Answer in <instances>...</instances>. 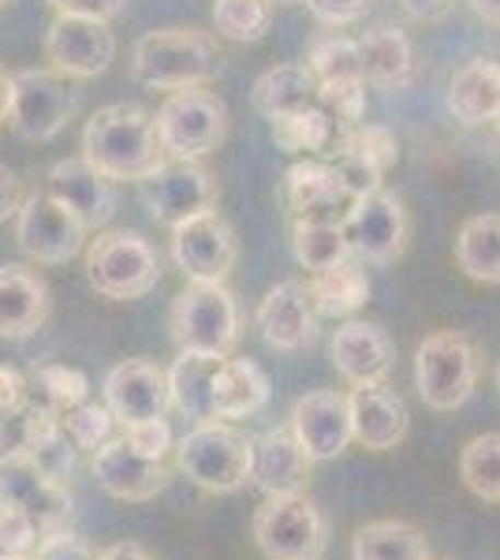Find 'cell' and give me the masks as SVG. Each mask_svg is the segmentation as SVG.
Listing matches in <instances>:
<instances>
[{
	"instance_id": "obj_1",
	"label": "cell",
	"mask_w": 500,
	"mask_h": 560,
	"mask_svg": "<svg viewBox=\"0 0 500 560\" xmlns=\"http://www.w3.org/2000/svg\"><path fill=\"white\" fill-rule=\"evenodd\" d=\"M83 158L113 184L116 179H135V184L147 179L165 161L153 113L135 102L97 108L83 128Z\"/></svg>"
},
{
	"instance_id": "obj_2",
	"label": "cell",
	"mask_w": 500,
	"mask_h": 560,
	"mask_svg": "<svg viewBox=\"0 0 500 560\" xmlns=\"http://www.w3.org/2000/svg\"><path fill=\"white\" fill-rule=\"evenodd\" d=\"M221 49L217 38L198 26H161L135 42L131 75L147 90H195L217 79Z\"/></svg>"
},
{
	"instance_id": "obj_3",
	"label": "cell",
	"mask_w": 500,
	"mask_h": 560,
	"mask_svg": "<svg viewBox=\"0 0 500 560\" xmlns=\"http://www.w3.org/2000/svg\"><path fill=\"white\" fill-rule=\"evenodd\" d=\"M481 374L475 340L460 329H438L415 351V388L430 411H456L470 400Z\"/></svg>"
},
{
	"instance_id": "obj_4",
	"label": "cell",
	"mask_w": 500,
	"mask_h": 560,
	"mask_svg": "<svg viewBox=\"0 0 500 560\" xmlns=\"http://www.w3.org/2000/svg\"><path fill=\"white\" fill-rule=\"evenodd\" d=\"M86 280L105 300L131 303L158 288L161 258L142 232H131V229L102 232V236L90 240V247H86Z\"/></svg>"
},
{
	"instance_id": "obj_5",
	"label": "cell",
	"mask_w": 500,
	"mask_h": 560,
	"mask_svg": "<svg viewBox=\"0 0 500 560\" xmlns=\"http://www.w3.org/2000/svg\"><path fill=\"white\" fill-rule=\"evenodd\" d=\"M251 538L266 560H322L329 523L306 493H280L254 509Z\"/></svg>"
},
{
	"instance_id": "obj_6",
	"label": "cell",
	"mask_w": 500,
	"mask_h": 560,
	"mask_svg": "<svg viewBox=\"0 0 500 560\" xmlns=\"http://www.w3.org/2000/svg\"><path fill=\"white\" fill-rule=\"evenodd\" d=\"M176 467L206 493H235L251 482V438L232 422H198L176 445Z\"/></svg>"
},
{
	"instance_id": "obj_7",
	"label": "cell",
	"mask_w": 500,
	"mask_h": 560,
	"mask_svg": "<svg viewBox=\"0 0 500 560\" xmlns=\"http://www.w3.org/2000/svg\"><path fill=\"white\" fill-rule=\"evenodd\" d=\"M168 329L179 351H213V355H232L240 345V303L224 284H206L190 280L184 292L172 300Z\"/></svg>"
},
{
	"instance_id": "obj_8",
	"label": "cell",
	"mask_w": 500,
	"mask_h": 560,
	"mask_svg": "<svg viewBox=\"0 0 500 560\" xmlns=\"http://www.w3.org/2000/svg\"><path fill=\"white\" fill-rule=\"evenodd\" d=\"M158 139L165 158L176 161H198L213 153L229 135V105L206 86L195 90H172L165 105L153 116Z\"/></svg>"
},
{
	"instance_id": "obj_9",
	"label": "cell",
	"mask_w": 500,
	"mask_h": 560,
	"mask_svg": "<svg viewBox=\"0 0 500 560\" xmlns=\"http://www.w3.org/2000/svg\"><path fill=\"white\" fill-rule=\"evenodd\" d=\"M79 108H83V94L71 86L68 75L26 68L15 75L8 124H12V131L26 142H53L71 120H75Z\"/></svg>"
},
{
	"instance_id": "obj_10",
	"label": "cell",
	"mask_w": 500,
	"mask_h": 560,
	"mask_svg": "<svg viewBox=\"0 0 500 560\" xmlns=\"http://www.w3.org/2000/svg\"><path fill=\"white\" fill-rule=\"evenodd\" d=\"M340 232L348 240L351 258H359L362 266H393L407 250L411 221H407L404 202L377 187V191L351 198L348 213L340 217Z\"/></svg>"
},
{
	"instance_id": "obj_11",
	"label": "cell",
	"mask_w": 500,
	"mask_h": 560,
	"mask_svg": "<svg viewBox=\"0 0 500 560\" xmlns=\"http://www.w3.org/2000/svg\"><path fill=\"white\" fill-rule=\"evenodd\" d=\"M0 504L26 512L38 535H53V530L68 527L71 509H75L68 482L42 471L26 448H12V453L0 456Z\"/></svg>"
},
{
	"instance_id": "obj_12",
	"label": "cell",
	"mask_w": 500,
	"mask_h": 560,
	"mask_svg": "<svg viewBox=\"0 0 500 560\" xmlns=\"http://www.w3.org/2000/svg\"><path fill=\"white\" fill-rule=\"evenodd\" d=\"M86 232L90 229L79 221V213H71L45 187L23 195L20 210H15V243L26 258L42 261V266H63L75 258L86 243Z\"/></svg>"
},
{
	"instance_id": "obj_13",
	"label": "cell",
	"mask_w": 500,
	"mask_h": 560,
	"mask_svg": "<svg viewBox=\"0 0 500 560\" xmlns=\"http://www.w3.org/2000/svg\"><path fill=\"white\" fill-rule=\"evenodd\" d=\"M139 191H142V206L150 210L153 221L168 224V229H176L187 217L217 210V198H221L217 179L198 161H176V158H165L147 179H139Z\"/></svg>"
},
{
	"instance_id": "obj_14",
	"label": "cell",
	"mask_w": 500,
	"mask_h": 560,
	"mask_svg": "<svg viewBox=\"0 0 500 560\" xmlns=\"http://www.w3.org/2000/svg\"><path fill=\"white\" fill-rule=\"evenodd\" d=\"M235 258H240V240L217 210L187 217L172 229V261L187 280L224 284L235 269Z\"/></svg>"
},
{
	"instance_id": "obj_15",
	"label": "cell",
	"mask_w": 500,
	"mask_h": 560,
	"mask_svg": "<svg viewBox=\"0 0 500 560\" xmlns=\"http://www.w3.org/2000/svg\"><path fill=\"white\" fill-rule=\"evenodd\" d=\"M45 57L68 79H97L116 60V34L102 20L57 12L45 31Z\"/></svg>"
},
{
	"instance_id": "obj_16",
	"label": "cell",
	"mask_w": 500,
	"mask_h": 560,
	"mask_svg": "<svg viewBox=\"0 0 500 560\" xmlns=\"http://www.w3.org/2000/svg\"><path fill=\"white\" fill-rule=\"evenodd\" d=\"M288 430L295 433V441L303 445L311 464H329L354 441L348 393L314 388V393L299 396L292 404V415H288Z\"/></svg>"
},
{
	"instance_id": "obj_17",
	"label": "cell",
	"mask_w": 500,
	"mask_h": 560,
	"mask_svg": "<svg viewBox=\"0 0 500 560\" xmlns=\"http://www.w3.org/2000/svg\"><path fill=\"white\" fill-rule=\"evenodd\" d=\"M105 408L113 422L135 427L147 419H165L168 404V374L150 359H124L105 377Z\"/></svg>"
},
{
	"instance_id": "obj_18",
	"label": "cell",
	"mask_w": 500,
	"mask_h": 560,
	"mask_svg": "<svg viewBox=\"0 0 500 560\" xmlns=\"http://www.w3.org/2000/svg\"><path fill=\"white\" fill-rule=\"evenodd\" d=\"M90 475L116 501H153L168 486L165 459L142 456L127 438H108L102 448H94Z\"/></svg>"
},
{
	"instance_id": "obj_19",
	"label": "cell",
	"mask_w": 500,
	"mask_h": 560,
	"mask_svg": "<svg viewBox=\"0 0 500 560\" xmlns=\"http://www.w3.org/2000/svg\"><path fill=\"white\" fill-rule=\"evenodd\" d=\"M261 329V340L272 351H303L317 340V311L311 303V292H306L303 280H280L272 284L258 303V314H254Z\"/></svg>"
},
{
	"instance_id": "obj_20",
	"label": "cell",
	"mask_w": 500,
	"mask_h": 560,
	"mask_svg": "<svg viewBox=\"0 0 500 560\" xmlns=\"http://www.w3.org/2000/svg\"><path fill=\"white\" fill-rule=\"evenodd\" d=\"M329 359L348 385H381L396 370V345L377 322H344L329 340Z\"/></svg>"
},
{
	"instance_id": "obj_21",
	"label": "cell",
	"mask_w": 500,
	"mask_h": 560,
	"mask_svg": "<svg viewBox=\"0 0 500 560\" xmlns=\"http://www.w3.org/2000/svg\"><path fill=\"white\" fill-rule=\"evenodd\" d=\"M348 411H351V438L367 453H393L399 441L407 438V430H411V411H407L404 396L396 388H388V382L351 385Z\"/></svg>"
},
{
	"instance_id": "obj_22",
	"label": "cell",
	"mask_w": 500,
	"mask_h": 560,
	"mask_svg": "<svg viewBox=\"0 0 500 560\" xmlns=\"http://www.w3.org/2000/svg\"><path fill=\"white\" fill-rule=\"evenodd\" d=\"M45 191L53 198H60L71 213H79V221L86 229H105L113 221L116 206H120V195H116V184L108 176L97 173L86 158H68L57 161L45 176Z\"/></svg>"
},
{
	"instance_id": "obj_23",
	"label": "cell",
	"mask_w": 500,
	"mask_h": 560,
	"mask_svg": "<svg viewBox=\"0 0 500 560\" xmlns=\"http://www.w3.org/2000/svg\"><path fill=\"white\" fill-rule=\"evenodd\" d=\"M311 459L288 427H272L251 441V482L266 497L303 493L311 482Z\"/></svg>"
},
{
	"instance_id": "obj_24",
	"label": "cell",
	"mask_w": 500,
	"mask_h": 560,
	"mask_svg": "<svg viewBox=\"0 0 500 560\" xmlns=\"http://www.w3.org/2000/svg\"><path fill=\"white\" fill-rule=\"evenodd\" d=\"M49 318V284L26 266H0V340H26Z\"/></svg>"
},
{
	"instance_id": "obj_25",
	"label": "cell",
	"mask_w": 500,
	"mask_h": 560,
	"mask_svg": "<svg viewBox=\"0 0 500 560\" xmlns=\"http://www.w3.org/2000/svg\"><path fill=\"white\" fill-rule=\"evenodd\" d=\"M224 355L213 351H179L168 374V404L176 408L190 427L198 422H217V370Z\"/></svg>"
},
{
	"instance_id": "obj_26",
	"label": "cell",
	"mask_w": 500,
	"mask_h": 560,
	"mask_svg": "<svg viewBox=\"0 0 500 560\" xmlns=\"http://www.w3.org/2000/svg\"><path fill=\"white\" fill-rule=\"evenodd\" d=\"M280 202H284L288 217H322V221H340L348 213L351 198L336 187V179L329 173L322 158H306L295 161L292 168L280 179Z\"/></svg>"
},
{
	"instance_id": "obj_27",
	"label": "cell",
	"mask_w": 500,
	"mask_h": 560,
	"mask_svg": "<svg viewBox=\"0 0 500 560\" xmlns=\"http://www.w3.org/2000/svg\"><path fill=\"white\" fill-rule=\"evenodd\" d=\"M359 45V71L362 83L370 86H404L411 79L415 68V49L407 42V34L393 23H381L374 31H367L362 38H354Z\"/></svg>"
},
{
	"instance_id": "obj_28",
	"label": "cell",
	"mask_w": 500,
	"mask_h": 560,
	"mask_svg": "<svg viewBox=\"0 0 500 560\" xmlns=\"http://www.w3.org/2000/svg\"><path fill=\"white\" fill-rule=\"evenodd\" d=\"M497 105H500V65L486 57L467 60L449 83L452 116L460 124H467V128H478V124L493 120Z\"/></svg>"
},
{
	"instance_id": "obj_29",
	"label": "cell",
	"mask_w": 500,
	"mask_h": 560,
	"mask_svg": "<svg viewBox=\"0 0 500 560\" xmlns=\"http://www.w3.org/2000/svg\"><path fill=\"white\" fill-rule=\"evenodd\" d=\"M306 292H311L317 318H351L370 300V273L359 258H344L314 273Z\"/></svg>"
},
{
	"instance_id": "obj_30",
	"label": "cell",
	"mask_w": 500,
	"mask_h": 560,
	"mask_svg": "<svg viewBox=\"0 0 500 560\" xmlns=\"http://www.w3.org/2000/svg\"><path fill=\"white\" fill-rule=\"evenodd\" d=\"M23 448L34 456V464H38L42 471H49L53 478H60V482H68V478L79 471V456H83V448L63 430L60 415L38 408L34 400H31V415H26Z\"/></svg>"
},
{
	"instance_id": "obj_31",
	"label": "cell",
	"mask_w": 500,
	"mask_h": 560,
	"mask_svg": "<svg viewBox=\"0 0 500 560\" xmlns=\"http://www.w3.org/2000/svg\"><path fill=\"white\" fill-rule=\"evenodd\" d=\"M269 404V377L251 359H221L217 370V422L247 419Z\"/></svg>"
},
{
	"instance_id": "obj_32",
	"label": "cell",
	"mask_w": 500,
	"mask_h": 560,
	"mask_svg": "<svg viewBox=\"0 0 500 560\" xmlns=\"http://www.w3.org/2000/svg\"><path fill=\"white\" fill-rule=\"evenodd\" d=\"M351 560H433V553L415 523L374 520L351 535Z\"/></svg>"
},
{
	"instance_id": "obj_33",
	"label": "cell",
	"mask_w": 500,
	"mask_h": 560,
	"mask_svg": "<svg viewBox=\"0 0 500 560\" xmlns=\"http://www.w3.org/2000/svg\"><path fill=\"white\" fill-rule=\"evenodd\" d=\"M311 105H317V83L306 65H277L261 71L258 83H254V108L266 120L292 116L299 108H311Z\"/></svg>"
},
{
	"instance_id": "obj_34",
	"label": "cell",
	"mask_w": 500,
	"mask_h": 560,
	"mask_svg": "<svg viewBox=\"0 0 500 560\" xmlns=\"http://www.w3.org/2000/svg\"><path fill=\"white\" fill-rule=\"evenodd\" d=\"M456 266L475 284H500V213H475L460 224Z\"/></svg>"
},
{
	"instance_id": "obj_35",
	"label": "cell",
	"mask_w": 500,
	"mask_h": 560,
	"mask_svg": "<svg viewBox=\"0 0 500 560\" xmlns=\"http://www.w3.org/2000/svg\"><path fill=\"white\" fill-rule=\"evenodd\" d=\"M292 250L306 273H322L336 261L351 258L348 240L340 232V221H322V217H295L292 221Z\"/></svg>"
},
{
	"instance_id": "obj_36",
	"label": "cell",
	"mask_w": 500,
	"mask_h": 560,
	"mask_svg": "<svg viewBox=\"0 0 500 560\" xmlns=\"http://www.w3.org/2000/svg\"><path fill=\"white\" fill-rule=\"evenodd\" d=\"M269 124H272V142L284 153H314V158H322L340 139V128H336L333 116L322 105L299 108L292 116H277Z\"/></svg>"
},
{
	"instance_id": "obj_37",
	"label": "cell",
	"mask_w": 500,
	"mask_h": 560,
	"mask_svg": "<svg viewBox=\"0 0 500 560\" xmlns=\"http://www.w3.org/2000/svg\"><path fill=\"white\" fill-rule=\"evenodd\" d=\"M26 385H31V400L53 415H63L90 396V382L83 370L63 363H38L26 377Z\"/></svg>"
},
{
	"instance_id": "obj_38",
	"label": "cell",
	"mask_w": 500,
	"mask_h": 560,
	"mask_svg": "<svg viewBox=\"0 0 500 560\" xmlns=\"http://www.w3.org/2000/svg\"><path fill=\"white\" fill-rule=\"evenodd\" d=\"M460 478L478 501L500 504V433H478L463 445Z\"/></svg>"
},
{
	"instance_id": "obj_39",
	"label": "cell",
	"mask_w": 500,
	"mask_h": 560,
	"mask_svg": "<svg viewBox=\"0 0 500 560\" xmlns=\"http://www.w3.org/2000/svg\"><path fill=\"white\" fill-rule=\"evenodd\" d=\"M213 26L224 42H261L272 26V0H213Z\"/></svg>"
},
{
	"instance_id": "obj_40",
	"label": "cell",
	"mask_w": 500,
	"mask_h": 560,
	"mask_svg": "<svg viewBox=\"0 0 500 560\" xmlns=\"http://www.w3.org/2000/svg\"><path fill=\"white\" fill-rule=\"evenodd\" d=\"M26 415H31V385L20 370L0 366V448H23Z\"/></svg>"
},
{
	"instance_id": "obj_41",
	"label": "cell",
	"mask_w": 500,
	"mask_h": 560,
	"mask_svg": "<svg viewBox=\"0 0 500 560\" xmlns=\"http://www.w3.org/2000/svg\"><path fill=\"white\" fill-rule=\"evenodd\" d=\"M314 83H336V79H362L359 71V45L354 38L344 34H325L311 45V57H306Z\"/></svg>"
},
{
	"instance_id": "obj_42",
	"label": "cell",
	"mask_w": 500,
	"mask_h": 560,
	"mask_svg": "<svg viewBox=\"0 0 500 560\" xmlns=\"http://www.w3.org/2000/svg\"><path fill=\"white\" fill-rule=\"evenodd\" d=\"M322 161L329 165L336 187H340V191L348 195V198H359V195H367V191H377V187H385V184H381L385 176H381L374 165H367V161H362L344 139H336L333 147L322 153Z\"/></svg>"
},
{
	"instance_id": "obj_43",
	"label": "cell",
	"mask_w": 500,
	"mask_h": 560,
	"mask_svg": "<svg viewBox=\"0 0 500 560\" xmlns=\"http://www.w3.org/2000/svg\"><path fill=\"white\" fill-rule=\"evenodd\" d=\"M317 105L333 116L340 131L367 120V83L362 79H336V83H317Z\"/></svg>"
},
{
	"instance_id": "obj_44",
	"label": "cell",
	"mask_w": 500,
	"mask_h": 560,
	"mask_svg": "<svg viewBox=\"0 0 500 560\" xmlns=\"http://www.w3.org/2000/svg\"><path fill=\"white\" fill-rule=\"evenodd\" d=\"M340 139L348 142V147L359 153L367 165H374L381 176H388V168L399 161V142L396 135L385 128V124H354V128L340 131Z\"/></svg>"
},
{
	"instance_id": "obj_45",
	"label": "cell",
	"mask_w": 500,
	"mask_h": 560,
	"mask_svg": "<svg viewBox=\"0 0 500 560\" xmlns=\"http://www.w3.org/2000/svg\"><path fill=\"white\" fill-rule=\"evenodd\" d=\"M63 430H68V438L75 441L83 453H94V448H102L108 438H113V415H108L105 404H75V408H68L60 415Z\"/></svg>"
},
{
	"instance_id": "obj_46",
	"label": "cell",
	"mask_w": 500,
	"mask_h": 560,
	"mask_svg": "<svg viewBox=\"0 0 500 560\" xmlns=\"http://www.w3.org/2000/svg\"><path fill=\"white\" fill-rule=\"evenodd\" d=\"M38 527L26 512L12 509V504H0V553H20L26 557L38 546Z\"/></svg>"
},
{
	"instance_id": "obj_47",
	"label": "cell",
	"mask_w": 500,
	"mask_h": 560,
	"mask_svg": "<svg viewBox=\"0 0 500 560\" xmlns=\"http://www.w3.org/2000/svg\"><path fill=\"white\" fill-rule=\"evenodd\" d=\"M34 560H102V553H97L86 538H79L75 530L60 527V530H53V535H42L38 557Z\"/></svg>"
},
{
	"instance_id": "obj_48",
	"label": "cell",
	"mask_w": 500,
	"mask_h": 560,
	"mask_svg": "<svg viewBox=\"0 0 500 560\" xmlns=\"http://www.w3.org/2000/svg\"><path fill=\"white\" fill-rule=\"evenodd\" d=\"M306 4V12L314 15L322 26H351V23H359L362 15L370 12V4L374 0H303Z\"/></svg>"
},
{
	"instance_id": "obj_49",
	"label": "cell",
	"mask_w": 500,
	"mask_h": 560,
	"mask_svg": "<svg viewBox=\"0 0 500 560\" xmlns=\"http://www.w3.org/2000/svg\"><path fill=\"white\" fill-rule=\"evenodd\" d=\"M124 438L131 441L142 456H153V459H165L172 448V430L165 419H147V422H135V427H124Z\"/></svg>"
},
{
	"instance_id": "obj_50",
	"label": "cell",
	"mask_w": 500,
	"mask_h": 560,
	"mask_svg": "<svg viewBox=\"0 0 500 560\" xmlns=\"http://www.w3.org/2000/svg\"><path fill=\"white\" fill-rule=\"evenodd\" d=\"M60 15H86V20L113 23L127 8V0H49Z\"/></svg>"
},
{
	"instance_id": "obj_51",
	"label": "cell",
	"mask_w": 500,
	"mask_h": 560,
	"mask_svg": "<svg viewBox=\"0 0 500 560\" xmlns=\"http://www.w3.org/2000/svg\"><path fill=\"white\" fill-rule=\"evenodd\" d=\"M20 202H23V179L8 165H0V224H4L8 217H15Z\"/></svg>"
},
{
	"instance_id": "obj_52",
	"label": "cell",
	"mask_w": 500,
	"mask_h": 560,
	"mask_svg": "<svg viewBox=\"0 0 500 560\" xmlns=\"http://www.w3.org/2000/svg\"><path fill=\"white\" fill-rule=\"evenodd\" d=\"M452 4H456V0H399V8H404V12L418 23L444 20V15L452 12Z\"/></svg>"
},
{
	"instance_id": "obj_53",
	"label": "cell",
	"mask_w": 500,
	"mask_h": 560,
	"mask_svg": "<svg viewBox=\"0 0 500 560\" xmlns=\"http://www.w3.org/2000/svg\"><path fill=\"white\" fill-rule=\"evenodd\" d=\"M102 560H153V557L142 546H135V541H116V546L105 549Z\"/></svg>"
},
{
	"instance_id": "obj_54",
	"label": "cell",
	"mask_w": 500,
	"mask_h": 560,
	"mask_svg": "<svg viewBox=\"0 0 500 560\" xmlns=\"http://www.w3.org/2000/svg\"><path fill=\"white\" fill-rule=\"evenodd\" d=\"M12 90H15V75L0 65V124L8 120V108H12Z\"/></svg>"
},
{
	"instance_id": "obj_55",
	"label": "cell",
	"mask_w": 500,
	"mask_h": 560,
	"mask_svg": "<svg viewBox=\"0 0 500 560\" xmlns=\"http://www.w3.org/2000/svg\"><path fill=\"white\" fill-rule=\"evenodd\" d=\"M475 15H481L486 23H500V0H470Z\"/></svg>"
},
{
	"instance_id": "obj_56",
	"label": "cell",
	"mask_w": 500,
	"mask_h": 560,
	"mask_svg": "<svg viewBox=\"0 0 500 560\" xmlns=\"http://www.w3.org/2000/svg\"><path fill=\"white\" fill-rule=\"evenodd\" d=\"M0 560H31V557H20V553H0Z\"/></svg>"
},
{
	"instance_id": "obj_57",
	"label": "cell",
	"mask_w": 500,
	"mask_h": 560,
	"mask_svg": "<svg viewBox=\"0 0 500 560\" xmlns=\"http://www.w3.org/2000/svg\"><path fill=\"white\" fill-rule=\"evenodd\" d=\"M277 4H292V0H272V8H277Z\"/></svg>"
},
{
	"instance_id": "obj_58",
	"label": "cell",
	"mask_w": 500,
	"mask_h": 560,
	"mask_svg": "<svg viewBox=\"0 0 500 560\" xmlns=\"http://www.w3.org/2000/svg\"><path fill=\"white\" fill-rule=\"evenodd\" d=\"M493 120H497V128H500V105H497V116H493Z\"/></svg>"
},
{
	"instance_id": "obj_59",
	"label": "cell",
	"mask_w": 500,
	"mask_h": 560,
	"mask_svg": "<svg viewBox=\"0 0 500 560\" xmlns=\"http://www.w3.org/2000/svg\"><path fill=\"white\" fill-rule=\"evenodd\" d=\"M497 388H500V366H497Z\"/></svg>"
},
{
	"instance_id": "obj_60",
	"label": "cell",
	"mask_w": 500,
	"mask_h": 560,
	"mask_svg": "<svg viewBox=\"0 0 500 560\" xmlns=\"http://www.w3.org/2000/svg\"><path fill=\"white\" fill-rule=\"evenodd\" d=\"M4 4H12V0H0V8H4Z\"/></svg>"
}]
</instances>
